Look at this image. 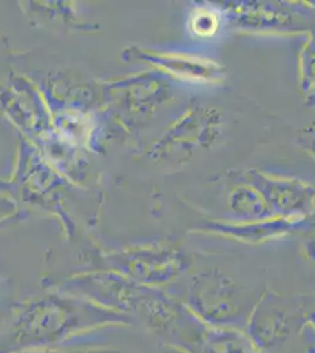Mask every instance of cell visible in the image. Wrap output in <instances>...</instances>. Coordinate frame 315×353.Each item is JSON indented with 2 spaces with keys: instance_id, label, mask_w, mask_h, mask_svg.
<instances>
[{
  "instance_id": "7a4b0ae2",
  "label": "cell",
  "mask_w": 315,
  "mask_h": 353,
  "mask_svg": "<svg viewBox=\"0 0 315 353\" xmlns=\"http://www.w3.org/2000/svg\"><path fill=\"white\" fill-rule=\"evenodd\" d=\"M230 206L245 217H261L270 211V204L253 184L240 185L230 196Z\"/></svg>"
},
{
  "instance_id": "6da1fadb",
  "label": "cell",
  "mask_w": 315,
  "mask_h": 353,
  "mask_svg": "<svg viewBox=\"0 0 315 353\" xmlns=\"http://www.w3.org/2000/svg\"><path fill=\"white\" fill-rule=\"evenodd\" d=\"M250 176L270 206L283 213H303L315 205V189L305 181L265 172Z\"/></svg>"
},
{
  "instance_id": "277c9868",
  "label": "cell",
  "mask_w": 315,
  "mask_h": 353,
  "mask_svg": "<svg viewBox=\"0 0 315 353\" xmlns=\"http://www.w3.org/2000/svg\"><path fill=\"white\" fill-rule=\"evenodd\" d=\"M300 141L303 145L305 149L315 157V124L306 126L301 132L300 136Z\"/></svg>"
},
{
  "instance_id": "3957f363",
  "label": "cell",
  "mask_w": 315,
  "mask_h": 353,
  "mask_svg": "<svg viewBox=\"0 0 315 353\" xmlns=\"http://www.w3.org/2000/svg\"><path fill=\"white\" fill-rule=\"evenodd\" d=\"M220 26L219 17L211 10L205 8H196L192 13L190 28L196 36L212 37L216 34Z\"/></svg>"
}]
</instances>
